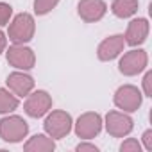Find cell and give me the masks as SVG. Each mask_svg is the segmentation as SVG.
Returning <instances> with one entry per match:
<instances>
[{
  "label": "cell",
  "mask_w": 152,
  "mask_h": 152,
  "mask_svg": "<svg viewBox=\"0 0 152 152\" xmlns=\"http://www.w3.org/2000/svg\"><path fill=\"white\" fill-rule=\"evenodd\" d=\"M34 32H36L34 16L29 15V13H20L9 23L7 36L15 45H25L34 38Z\"/></svg>",
  "instance_id": "cell-1"
},
{
  "label": "cell",
  "mask_w": 152,
  "mask_h": 152,
  "mask_svg": "<svg viewBox=\"0 0 152 152\" xmlns=\"http://www.w3.org/2000/svg\"><path fill=\"white\" fill-rule=\"evenodd\" d=\"M43 127H45V132L52 140H61V138L70 134V131L73 127V120H72L70 113L56 109V111L47 115V118L43 122Z\"/></svg>",
  "instance_id": "cell-2"
},
{
  "label": "cell",
  "mask_w": 152,
  "mask_h": 152,
  "mask_svg": "<svg viewBox=\"0 0 152 152\" xmlns=\"http://www.w3.org/2000/svg\"><path fill=\"white\" fill-rule=\"evenodd\" d=\"M27 134H29V124L22 116L11 115L0 120V138L4 141L20 143L23 138H27Z\"/></svg>",
  "instance_id": "cell-3"
},
{
  "label": "cell",
  "mask_w": 152,
  "mask_h": 152,
  "mask_svg": "<svg viewBox=\"0 0 152 152\" xmlns=\"http://www.w3.org/2000/svg\"><path fill=\"white\" fill-rule=\"evenodd\" d=\"M113 102L118 109L125 111V113H134L140 109L141 102H143V95L141 91L132 86V84H124L120 86L116 91H115V97H113Z\"/></svg>",
  "instance_id": "cell-4"
},
{
  "label": "cell",
  "mask_w": 152,
  "mask_h": 152,
  "mask_svg": "<svg viewBox=\"0 0 152 152\" xmlns=\"http://www.w3.org/2000/svg\"><path fill=\"white\" fill-rule=\"evenodd\" d=\"M147 63H148L147 52L141 48H134L122 56V59L118 61V70L122 75L132 77V75H138L147 68Z\"/></svg>",
  "instance_id": "cell-5"
},
{
  "label": "cell",
  "mask_w": 152,
  "mask_h": 152,
  "mask_svg": "<svg viewBox=\"0 0 152 152\" xmlns=\"http://www.w3.org/2000/svg\"><path fill=\"white\" fill-rule=\"evenodd\" d=\"M102 125H104L102 116L99 113L90 111V113H84V115H81L77 118V122L73 124V131H75V134H77L79 138H83V140H91V138H95V136L100 134Z\"/></svg>",
  "instance_id": "cell-6"
},
{
  "label": "cell",
  "mask_w": 152,
  "mask_h": 152,
  "mask_svg": "<svg viewBox=\"0 0 152 152\" xmlns=\"http://www.w3.org/2000/svg\"><path fill=\"white\" fill-rule=\"evenodd\" d=\"M106 131L109 132V136L113 138H124L127 134H131L134 122L132 118L125 113V111H109L106 115Z\"/></svg>",
  "instance_id": "cell-7"
},
{
  "label": "cell",
  "mask_w": 152,
  "mask_h": 152,
  "mask_svg": "<svg viewBox=\"0 0 152 152\" xmlns=\"http://www.w3.org/2000/svg\"><path fill=\"white\" fill-rule=\"evenodd\" d=\"M6 59L11 66H15L16 70H31L36 64V54L32 48L25 47V45H13L6 50Z\"/></svg>",
  "instance_id": "cell-8"
},
{
  "label": "cell",
  "mask_w": 152,
  "mask_h": 152,
  "mask_svg": "<svg viewBox=\"0 0 152 152\" xmlns=\"http://www.w3.org/2000/svg\"><path fill=\"white\" fill-rule=\"evenodd\" d=\"M23 109H25V113L31 118H41V116H45L52 109V97L45 90L31 91L27 95V100L23 104Z\"/></svg>",
  "instance_id": "cell-9"
},
{
  "label": "cell",
  "mask_w": 152,
  "mask_h": 152,
  "mask_svg": "<svg viewBox=\"0 0 152 152\" xmlns=\"http://www.w3.org/2000/svg\"><path fill=\"white\" fill-rule=\"evenodd\" d=\"M77 13L83 22L86 23H95L102 20L107 13V4L104 0H81L77 6Z\"/></svg>",
  "instance_id": "cell-10"
},
{
  "label": "cell",
  "mask_w": 152,
  "mask_h": 152,
  "mask_svg": "<svg viewBox=\"0 0 152 152\" xmlns=\"http://www.w3.org/2000/svg\"><path fill=\"white\" fill-rule=\"evenodd\" d=\"M124 47H125L124 34H113V36L106 38L104 41H100V45L97 48V57L100 61H113L124 52Z\"/></svg>",
  "instance_id": "cell-11"
},
{
  "label": "cell",
  "mask_w": 152,
  "mask_h": 152,
  "mask_svg": "<svg viewBox=\"0 0 152 152\" xmlns=\"http://www.w3.org/2000/svg\"><path fill=\"white\" fill-rule=\"evenodd\" d=\"M6 84H7L9 91H13L16 97H27L34 90V79L31 77L29 73H25L23 70L9 73Z\"/></svg>",
  "instance_id": "cell-12"
},
{
  "label": "cell",
  "mask_w": 152,
  "mask_h": 152,
  "mask_svg": "<svg viewBox=\"0 0 152 152\" xmlns=\"http://www.w3.org/2000/svg\"><path fill=\"white\" fill-rule=\"evenodd\" d=\"M147 36H148V20L147 18H136V20L129 22L124 39H125V45L138 47V45L145 43Z\"/></svg>",
  "instance_id": "cell-13"
},
{
  "label": "cell",
  "mask_w": 152,
  "mask_h": 152,
  "mask_svg": "<svg viewBox=\"0 0 152 152\" xmlns=\"http://www.w3.org/2000/svg\"><path fill=\"white\" fill-rule=\"evenodd\" d=\"M54 148H56V141L48 134H34L23 145L25 152H52Z\"/></svg>",
  "instance_id": "cell-14"
},
{
  "label": "cell",
  "mask_w": 152,
  "mask_h": 152,
  "mask_svg": "<svg viewBox=\"0 0 152 152\" xmlns=\"http://www.w3.org/2000/svg\"><path fill=\"white\" fill-rule=\"evenodd\" d=\"M111 11L116 18H131L138 11V0H113Z\"/></svg>",
  "instance_id": "cell-15"
},
{
  "label": "cell",
  "mask_w": 152,
  "mask_h": 152,
  "mask_svg": "<svg viewBox=\"0 0 152 152\" xmlns=\"http://www.w3.org/2000/svg\"><path fill=\"white\" fill-rule=\"evenodd\" d=\"M18 106H20V100L13 91L0 88V115L13 113L15 109H18Z\"/></svg>",
  "instance_id": "cell-16"
},
{
  "label": "cell",
  "mask_w": 152,
  "mask_h": 152,
  "mask_svg": "<svg viewBox=\"0 0 152 152\" xmlns=\"http://www.w3.org/2000/svg\"><path fill=\"white\" fill-rule=\"evenodd\" d=\"M59 4V0H34V13L38 16L48 15L56 6Z\"/></svg>",
  "instance_id": "cell-17"
},
{
  "label": "cell",
  "mask_w": 152,
  "mask_h": 152,
  "mask_svg": "<svg viewBox=\"0 0 152 152\" xmlns=\"http://www.w3.org/2000/svg\"><path fill=\"white\" fill-rule=\"evenodd\" d=\"M11 16H13V7L6 2H0V27L7 25Z\"/></svg>",
  "instance_id": "cell-18"
},
{
  "label": "cell",
  "mask_w": 152,
  "mask_h": 152,
  "mask_svg": "<svg viewBox=\"0 0 152 152\" xmlns=\"http://www.w3.org/2000/svg\"><path fill=\"white\" fill-rule=\"evenodd\" d=\"M120 150H122V152H140V150H141V145H140L138 140L127 138V140L120 145Z\"/></svg>",
  "instance_id": "cell-19"
},
{
  "label": "cell",
  "mask_w": 152,
  "mask_h": 152,
  "mask_svg": "<svg viewBox=\"0 0 152 152\" xmlns=\"http://www.w3.org/2000/svg\"><path fill=\"white\" fill-rule=\"evenodd\" d=\"M152 72H147L145 77H143V91H145V97H152Z\"/></svg>",
  "instance_id": "cell-20"
},
{
  "label": "cell",
  "mask_w": 152,
  "mask_h": 152,
  "mask_svg": "<svg viewBox=\"0 0 152 152\" xmlns=\"http://www.w3.org/2000/svg\"><path fill=\"white\" fill-rule=\"evenodd\" d=\"M75 150L77 152H97L99 147L93 145V143H79L77 147H75Z\"/></svg>",
  "instance_id": "cell-21"
},
{
  "label": "cell",
  "mask_w": 152,
  "mask_h": 152,
  "mask_svg": "<svg viewBox=\"0 0 152 152\" xmlns=\"http://www.w3.org/2000/svg\"><path fill=\"white\" fill-rule=\"evenodd\" d=\"M141 140H143V147H145L147 150H152V131H150V129L143 132Z\"/></svg>",
  "instance_id": "cell-22"
},
{
  "label": "cell",
  "mask_w": 152,
  "mask_h": 152,
  "mask_svg": "<svg viewBox=\"0 0 152 152\" xmlns=\"http://www.w3.org/2000/svg\"><path fill=\"white\" fill-rule=\"evenodd\" d=\"M6 45H7V38H6V34L2 31H0V54L6 52Z\"/></svg>",
  "instance_id": "cell-23"
}]
</instances>
